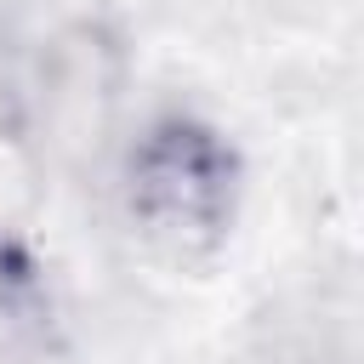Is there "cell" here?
I'll use <instances>...</instances> for the list:
<instances>
[{
  "label": "cell",
  "instance_id": "cell-1",
  "mask_svg": "<svg viewBox=\"0 0 364 364\" xmlns=\"http://www.w3.org/2000/svg\"><path fill=\"white\" fill-rule=\"evenodd\" d=\"M239 182L233 142L188 108L154 114L125 154V210L165 256L216 250L239 216Z\"/></svg>",
  "mask_w": 364,
  "mask_h": 364
},
{
  "label": "cell",
  "instance_id": "cell-2",
  "mask_svg": "<svg viewBox=\"0 0 364 364\" xmlns=\"http://www.w3.org/2000/svg\"><path fill=\"white\" fill-rule=\"evenodd\" d=\"M46 313V273L23 239L0 233V336H17Z\"/></svg>",
  "mask_w": 364,
  "mask_h": 364
}]
</instances>
